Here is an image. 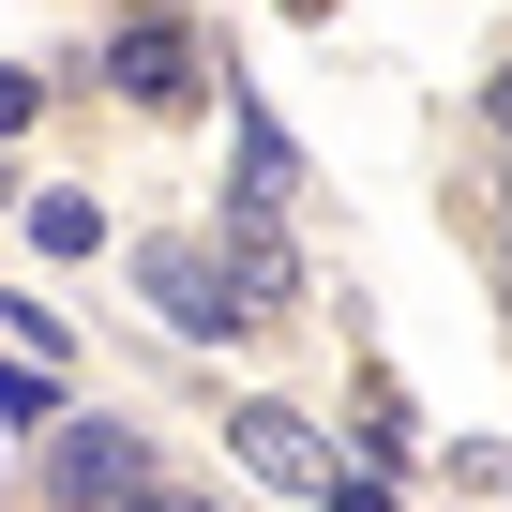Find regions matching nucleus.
I'll use <instances>...</instances> for the list:
<instances>
[{
    "instance_id": "f8f14e48",
    "label": "nucleus",
    "mask_w": 512,
    "mask_h": 512,
    "mask_svg": "<svg viewBox=\"0 0 512 512\" xmlns=\"http://www.w3.org/2000/svg\"><path fill=\"white\" fill-rule=\"evenodd\" d=\"M287 16H317V0H287Z\"/></svg>"
},
{
    "instance_id": "423d86ee",
    "label": "nucleus",
    "mask_w": 512,
    "mask_h": 512,
    "mask_svg": "<svg viewBox=\"0 0 512 512\" xmlns=\"http://www.w3.org/2000/svg\"><path fill=\"white\" fill-rule=\"evenodd\" d=\"M31 241H46V256H91V241H106V196L46 181V196H31Z\"/></svg>"
},
{
    "instance_id": "9b49d317",
    "label": "nucleus",
    "mask_w": 512,
    "mask_h": 512,
    "mask_svg": "<svg viewBox=\"0 0 512 512\" xmlns=\"http://www.w3.org/2000/svg\"><path fill=\"white\" fill-rule=\"evenodd\" d=\"M482 121H497V136H512V61H497V76H482Z\"/></svg>"
},
{
    "instance_id": "6e6552de",
    "label": "nucleus",
    "mask_w": 512,
    "mask_h": 512,
    "mask_svg": "<svg viewBox=\"0 0 512 512\" xmlns=\"http://www.w3.org/2000/svg\"><path fill=\"white\" fill-rule=\"evenodd\" d=\"M317 512H392V482H377V467H332V482H317Z\"/></svg>"
},
{
    "instance_id": "7ed1b4c3",
    "label": "nucleus",
    "mask_w": 512,
    "mask_h": 512,
    "mask_svg": "<svg viewBox=\"0 0 512 512\" xmlns=\"http://www.w3.org/2000/svg\"><path fill=\"white\" fill-rule=\"evenodd\" d=\"M136 287L166 302V332H241V302H226V256H211V241H151V256H136Z\"/></svg>"
},
{
    "instance_id": "1a4fd4ad",
    "label": "nucleus",
    "mask_w": 512,
    "mask_h": 512,
    "mask_svg": "<svg viewBox=\"0 0 512 512\" xmlns=\"http://www.w3.org/2000/svg\"><path fill=\"white\" fill-rule=\"evenodd\" d=\"M121 512H211V497H196V482H166V467H151V482H136V497H121Z\"/></svg>"
},
{
    "instance_id": "f257e3e1",
    "label": "nucleus",
    "mask_w": 512,
    "mask_h": 512,
    "mask_svg": "<svg viewBox=\"0 0 512 512\" xmlns=\"http://www.w3.org/2000/svg\"><path fill=\"white\" fill-rule=\"evenodd\" d=\"M136 482H151L136 422H61V437H46V497H61V512H121Z\"/></svg>"
},
{
    "instance_id": "39448f33",
    "label": "nucleus",
    "mask_w": 512,
    "mask_h": 512,
    "mask_svg": "<svg viewBox=\"0 0 512 512\" xmlns=\"http://www.w3.org/2000/svg\"><path fill=\"white\" fill-rule=\"evenodd\" d=\"M106 76H121L136 106H196V61H181V31H121V46H106Z\"/></svg>"
},
{
    "instance_id": "0eeeda50",
    "label": "nucleus",
    "mask_w": 512,
    "mask_h": 512,
    "mask_svg": "<svg viewBox=\"0 0 512 512\" xmlns=\"http://www.w3.org/2000/svg\"><path fill=\"white\" fill-rule=\"evenodd\" d=\"M0 422H61V377L46 362H0Z\"/></svg>"
},
{
    "instance_id": "20e7f679",
    "label": "nucleus",
    "mask_w": 512,
    "mask_h": 512,
    "mask_svg": "<svg viewBox=\"0 0 512 512\" xmlns=\"http://www.w3.org/2000/svg\"><path fill=\"white\" fill-rule=\"evenodd\" d=\"M226 437H241V467H256V482H302V497L332 482V452H317V437H302V407H272V392L226 407Z\"/></svg>"
},
{
    "instance_id": "9d476101",
    "label": "nucleus",
    "mask_w": 512,
    "mask_h": 512,
    "mask_svg": "<svg viewBox=\"0 0 512 512\" xmlns=\"http://www.w3.org/2000/svg\"><path fill=\"white\" fill-rule=\"evenodd\" d=\"M31 106H46V76H0V136H31Z\"/></svg>"
},
{
    "instance_id": "ddd939ff",
    "label": "nucleus",
    "mask_w": 512,
    "mask_h": 512,
    "mask_svg": "<svg viewBox=\"0 0 512 512\" xmlns=\"http://www.w3.org/2000/svg\"><path fill=\"white\" fill-rule=\"evenodd\" d=\"M0 196H16V166H0Z\"/></svg>"
},
{
    "instance_id": "f03ea898",
    "label": "nucleus",
    "mask_w": 512,
    "mask_h": 512,
    "mask_svg": "<svg viewBox=\"0 0 512 512\" xmlns=\"http://www.w3.org/2000/svg\"><path fill=\"white\" fill-rule=\"evenodd\" d=\"M211 256H226V302H241V317H287V302H302V256H287V226H272V211H226V226H211Z\"/></svg>"
}]
</instances>
